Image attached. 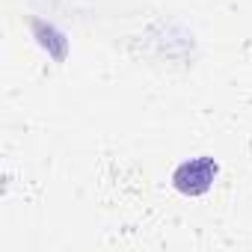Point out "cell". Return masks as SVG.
<instances>
[{
    "label": "cell",
    "mask_w": 252,
    "mask_h": 252,
    "mask_svg": "<svg viewBox=\"0 0 252 252\" xmlns=\"http://www.w3.org/2000/svg\"><path fill=\"white\" fill-rule=\"evenodd\" d=\"M217 178V163L211 158H193L187 163H181L172 175V184L184 193V196H202Z\"/></svg>",
    "instance_id": "cell-1"
}]
</instances>
